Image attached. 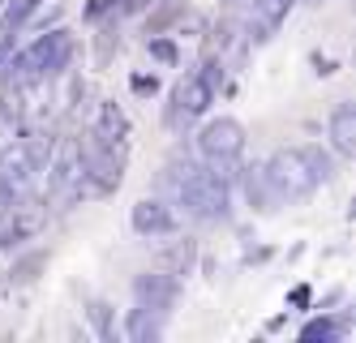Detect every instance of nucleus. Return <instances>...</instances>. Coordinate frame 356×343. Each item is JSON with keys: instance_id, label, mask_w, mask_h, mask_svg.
Masks as SVG:
<instances>
[{"instance_id": "a878e982", "label": "nucleus", "mask_w": 356, "mask_h": 343, "mask_svg": "<svg viewBox=\"0 0 356 343\" xmlns=\"http://www.w3.org/2000/svg\"><path fill=\"white\" fill-rule=\"evenodd\" d=\"M292 305H309V287H296V292H292Z\"/></svg>"}, {"instance_id": "20e7f679", "label": "nucleus", "mask_w": 356, "mask_h": 343, "mask_svg": "<svg viewBox=\"0 0 356 343\" xmlns=\"http://www.w3.org/2000/svg\"><path fill=\"white\" fill-rule=\"evenodd\" d=\"M262 168H266V180H270V189H275L279 202H300V198H309L322 184L318 172H314V163H309V154H305V146L275 150Z\"/></svg>"}, {"instance_id": "f03ea898", "label": "nucleus", "mask_w": 356, "mask_h": 343, "mask_svg": "<svg viewBox=\"0 0 356 343\" xmlns=\"http://www.w3.org/2000/svg\"><path fill=\"white\" fill-rule=\"evenodd\" d=\"M73 51H78L73 35L56 26V31L39 35L31 47H22L17 56L5 65V77H9V82H22V86H39V82H47V77H60L69 69Z\"/></svg>"}, {"instance_id": "393cba45", "label": "nucleus", "mask_w": 356, "mask_h": 343, "mask_svg": "<svg viewBox=\"0 0 356 343\" xmlns=\"http://www.w3.org/2000/svg\"><path fill=\"white\" fill-rule=\"evenodd\" d=\"M129 86H134V95H155V90H159V82H155V73H150V77H146V73H138V77H134Z\"/></svg>"}, {"instance_id": "c85d7f7f", "label": "nucleus", "mask_w": 356, "mask_h": 343, "mask_svg": "<svg viewBox=\"0 0 356 343\" xmlns=\"http://www.w3.org/2000/svg\"><path fill=\"white\" fill-rule=\"evenodd\" d=\"M0 5H5V0H0Z\"/></svg>"}, {"instance_id": "cd10ccee", "label": "nucleus", "mask_w": 356, "mask_h": 343, "mask_svg": "<svg viewBox=\"0 0 356 343\" xmlns=\"http://www.w3.org/2000/svg\"><path fill=\"white\" fill-rule=\"evenodd\" d=\"M309 5H322V0H309Z\"/></svg>"}, {"instance_id": "9b49d317", "label": "nucleus", "mask_w": 356, "mask_h": 343, "mask_svg": "<svg viewBox=\"0 0 356 343\" xmlns=\"http://www.w3.org/2000/svg\"><path fill=\"white\" fill-rule=\"evenodd\" d=\"M129 228L138 236H146V241H155V236H172L176 232V210L163 198H142L129 210Z\"/></svg>"}, {"instance_id": "1a4fd4ad", "label": "nucleus", "mask_w": 356, "mask_h": 343, "mask_svg": "<svg viewBox=\"0 0 356 343\" xmlns=\"http://www.w3.org/2000/svg\"><path fill=\"white\" fill-rule=\"evenodd\" d=\"M39 176V163L31 159V150L22 138L0 146V198H22L31 193V184Z\"/></svg>"}, {"instance_id": "dca6fc26", "label": "nucleus", "mask_w": 356, "mask_h": 343, "mask_svg": "<svg viewBox=\"0 0 356 343\" xmlns=\"http://www.w3.org/2000/svg\"><path fill=\"white\" fill-rule=\"evenodd\" d=\"M245 198H249V206L253 210H275V206H284L275 198V189H270V180H266V168L262 163H253V168H245Z\"/></svg>"}, {"instance_id": "9d476101", "label": "nucleus", "mask_w": 356, "mask_h": 343, "mask_svg": "<svg viewBox=\"0 0 356 343\" xmlns=\"http://www.w3.org/2000/svg\"><path fill=\"white\" fill-rule=\"evenodd\" d=\"M176 296H181V279L168 275L163 266H159V271H146V275H138V279H134V301H138V305H146V309L172 313Z\"/></svg>"}, {"instance_id": "0eeeda50", "label": "nucleus", "mask_w": 356, "mask_h": 343, "mask_svg": "<svg viewBox=\"0 0 356 343\" xmlns=\"http://www.w3.org/2000/svg\"><path fill=\"white\" fill-rule=\"evenodd\" d=\"M82 142V176L95 193H116L124 180V142H104V138H78Z\"/></svg>"}, {"instance_id": "4468645a", "label": "nucleus", "mask_w": 356, "mask_h": 343, "mask_svg": "<svg viewBox=\"0 0 356 343\" xmlns=\"http://www.w3.org/2000/svg\"><path fill=\"white\" fill-rule=\"evenodd\" d=\"M292 5H296V0H253V13H249V31H253V39L275 35L279 26H284V17L292 13Z\"/></svg>"}, {"instance_id": "a211bd4d", "label": "nucleus", "mask_w": 356, "mask_h": 343, "mask_svg": "<svg viewBox=\"0 0 356 343\" xmlns=\"http://www.w3.org/2000/svg\"><path fill=\"white\" fill-rule=\"evenodd\" d=\"M90 134L104 138V142H124V134H129V120H124V112L116 108V103H99V120H95Z\"/></svg>"}, {"instance_id": "aec40b11", "label": "nucleus", "mask_w": 356, "mask_h": 343, "mask_svg": "<svg viewBox=\"0 0 356 343\" xmlns=\"http://www.w3.org/2000/svg\"><path fill=\"white\" fill-rule=\"evenodd\" d=\"M193 262H197V245L185 236V241H176V245L163 253V271L181 279V275H189V271H193Z\"/></svg>"}, {"instance_id": "f3484780", "label": "nucleus", "mask_w": 356, "mask_h": 343, "mask_svg": "<svg viewBox=\"0 0 356 343\" xmlns=\"http://www.w3.org/2000/svg\"><path fill=\"white\" fill-rule=\"evenodd\" d=\"M43 5H47V0H9L5 13H0V35L13 39V35L22 31V26H31V17H35Z\"/></svg>"}, {"instance_id": "4be33fe9", "label": "nucleus", "mask_w": 356, "mask_h": 343, "mask_svg": "<svg viewBox=\"0 0 356 343\" xmlns=\"http://www.w3.org/2000/svg\"><path fill=\"white\" fill-rule=\"evenodd\" d=\"M176 17H185V5H181V0H168V5L155 13V17H150V26H146V35H163L168 31V26L176 22Z\"/></svg>"}, {"instance_id": "bb28decb", "label": "nucleus", "mask_w": 356, "mask_h": 343, "mask_svg": "<svg viewBox=\"0 0 356 343\" xmlns=\"http://www.w3.org/2000/svg\"><path fill=\"white\" fill-rule=\"evenodd\" d=\"M0 292H5V279H0Z\"/></svg>"}, {"instance_id": "2eb2a0df", "label": "nucleus", "mask_w": 356, "mask_h": 343, "mask_svg": "<svg viewBox=\"0 0 356 343\" xmlns=\"http://www.w3.org/2000/svg\"><path fill=\"white\" fill-rule=\"evenodd\" d=\"M47 249H31V253H22V257H13V266L5 271V287H26V283H35L43 271H47Z\"/></svg>"}, {"instance_id": "39448f33", "label": "nucleus", "mask_w": 356, "mask_h": 343, "mask_svg": "<svg viewBox=\"0 0 356 343\" xmlns=\"http://www.w3.org/2000/svg\"><path fill=\"white\" fill-rule=\"evenodd\" d=\"M211 103H215V86L202 77V69H193V73H185L181 82L172 86L168 108H163V125L172 129V134H185L193 120H202L211 112Z\"/></svg>"}, {"instance_id": "ddd939ff", "label": "nucleus", "mask_w": 356, "mask_h": 343, "mask_svg": "<svg viewBox=\"0 0 356 343\" xmlns=\"http://www.w3.org/2000/svg\"><path fill=\"white\" fill-rule=\"evenodd\" d=\"M330 150L339 159H356V103H339L330 112Z\"/></svg>"}, {"instance_id": "6ab92c4d", "label": "nucleus", "mask_w": 356, "mask_h": 343, "mask_svg": "<svg viewBox=\"0 0 356 343\" xmlns=\"http://www.w3.org/2000/svg\"><path fill=\"white\" fill-rule=\"evenodd\" d=\"M343 330H348V318H330V313H322V318L300 326V343H335Z\"/></svg>"}, {"instance_id": "423d86ee", "label": "nucleus", "mask_w": 356, "mask_h": 343, "mask_svg": "<svg viewBox=\"0 0 356 343\" xmlns=\"http://www.w3.org/2000/svg\"><path fill=\"white\" fill-rule=\"evenodd\" d=\"M47 228V198H0V249H17Z\"/></svg>"}, {"instance_id": "b1692460", "label": "nucleus", "mask_w": 356, "mask_h": 343, "mask_svg": "<svg viewBox=\"0 0 356 343\" xmlns=\"http://www.w3.org/2000/svg\"><path fill=\"white\" fill-rule=\"evenodd\" d=\"M86 22H104V17H120V0H90V5L82 9Z\"/></svg>"}, {"instance_id": "5701e85b", "label": "nucleus", "mask_w": 356, "mask_h": 343, "mask_svg": "<svg viewBox=\"0 0 356 343\" xmlns=\"http://www.w3.org/2000/svg\"><path fill=\"white\" fill-rule=\"evenodd\" d=\"M86 313H90V322H95L99 339H116V326H112V305H108V301H95Z\"/></svg>"}, {"instance_id": "412c9836", "label": "nucleus", "mask_w": 356, "mask_h": 343, "mask_svg": "<svg viewBox=\"0 0 356 343\" xmlns=\"http://www.w3.org/2000/svg\"><path fill=\"white\" fill-rule=\"evenodd\" d=\"M146 51H150V61H159V65H181V47H176V39L168 35H146Z\"/></svg>"}, {"instance_id": "f8f14e48", "label": "nucleus", "mask_w": 356, "mask_h": 343, "mask_svg": "<svg viewBox=\"0 0 356 343\" xmlns=\"http://www.w3.org/2000/svg\"><path fill=\"white\" fill-rule=\"evenodd\" d=\"M163 326H168V313L146 309V305H134L129 318H124V339H129V343H159L163 339Z\"/></svg>"}, {"instance_id": "f257e3e1", "label": "nucleus", "mask_w": 356, "mask_h": 343, "mask_svg": "<svg viewBox=\"0 0 356 343\" xmlns=\"http://www.w3.org/2000/svg\"><path fill=\"white\" fill-rule=\"evenodd\" d=\"M163 202L168 206H185V215L193 219H227L232 215V189H227V180L197 168L193 159H185V154H176V159L163 163Z\"/></svg>"}, {"instance_id": "7ed1b4c3", "label": "nucleus", "mask_w": 356, "mask_h": 343, "mask_svg": "<svg viewBox=\"0 0 356 343\" xmlns=\"http://www.w3.org/2000/svg\"><path fill=\"white\" fill-rule=\"evenodd\" d=\"M241 154H245V125L236 116H215L197 129V159L207 172L232 180L241 168Z\"/></svg>"}, {"instance_id": "6e6552de", "label": "nucleus", "mask_w": 356, "mask_h": 343, "mask_svg": "<svg viewBox=\"0 0 356 343\" xmlns=\"http://www.w3.org/2000/svg\"><path fill=\"white\" fill-rule=\"evenodd\" d=\"M47 168V193L52 198H78L82 193V142L78 138H65L60 146H52V159L43 163Z\"/></svg>"}]
</instances>
